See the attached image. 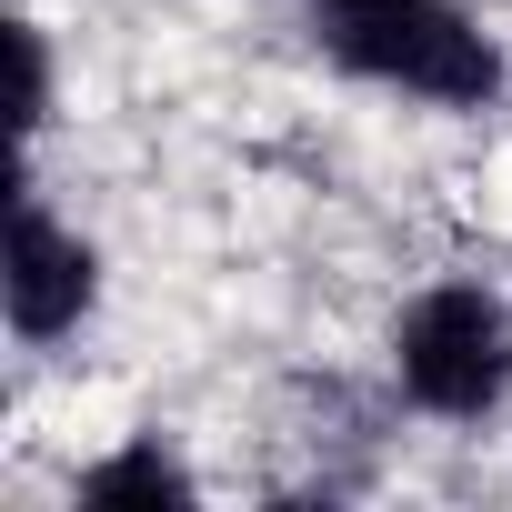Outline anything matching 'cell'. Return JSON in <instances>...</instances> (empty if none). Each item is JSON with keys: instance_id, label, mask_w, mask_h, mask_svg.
Returning <instances> with one entry per match:
<instances>
[{"instance_id": "1", "label": "cell", "mask_w": 512, "mask_h": 512, "mask_svg": "<svg viewBox=\"0 0 512 512\" xmlns=\"http://www.w3.org/2000/svg\"><path fill=\"white\" fill-rule=\"evenodd\" d=\"M312 51L372 91L432 101V111H492L512 61L462 0H302Z\"/></svg>"}, {"instance_id": "2", "label": "cell", "mask_w": 512, "mask_h": 512, "mask_svg": "<svg viewBox=\"0 0 512 512\" xmlns=\"http://www.w3.org/2000/svg\"><path fill=\"white\" fill-rule=\"evenodd\" d=\"M392 392L432 422H492L512 402V302L472 272L422 282L392 312Z\"/></svg>"}, {"instance_id": "4", "label": "cell", "mask_w": 512, "mask_h": 512, "mask_svg": "<svg viewBox=\"0 0 512 512\" xmlns=\"http://www.w3.org/2000/svg\"><path fill=\"white\" fill-rule=\"evenodd\" d=\"M71 502H91V512H191V502H201V472H191L161 432H141V442L101 452V462L71 482Z\"/></svg>"}, {"instance_id": "5", "label": "cell", "mask_w": 512, "mask_h": 512, "mask_svg": "<svg viewBox=\"0 0 512 512\" xmlns=\"http://www.w3.org/2000/svg\"><path fill=\"white\" fill-rule=\"evenodd\" d=\"M11 71H21L11 121H21V141H41V121H51V41H41V21H11Z\"/></svg>"}, {"instance_id": "3", "label": "cell", "mask_w": 512, "mask_h": 512, "mask_svg": "<svg viewBox=\"0 0 512 512\" xmlns=\"http://www.w3.org/2000/svg\"><path fill=\"white\" fill-rule=\"evenodd\" d=\"M0 312H11V342L51 352L101 312V241L81 221H61L41 191L11 201V251H0Z\"/></svg>"}]
</instances>
